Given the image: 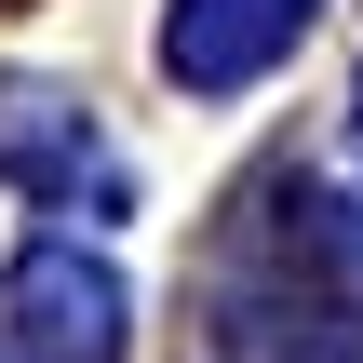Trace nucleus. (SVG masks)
Listing matches in <instances>:
<instances>
[{
  "mask_svg": "<svg viewBox=\"0 0 363 363\" xmlns=\"http://www.w3.org/2000/svg\"><path fill=\"white\" fill-rule=\"evenodd\" d=\"M13 323H27V337H13L27 363H121L135 350V337H121L135 296H121V269L81 256V242H27V256H13Z\"/></svg>",
  "mask_w": 363,
  "mask_h": 363,
  "instance_id": "f257e3e1",
  "label": "nucleus"
},
{
  "mask_svg": "<svg viewBox=\"0 0 363 363\" xmlns=\"http://www.w3.org/2000/svg\"><path fill=\"white\" fill-rule=\"evenodd\" d=\"M310 13H323V0H175V13H162V67H175L189 94H242V81H269V67L310 40Z\"/></svg>",
  "mask_w": 363,
  "mask_h": 363,
  "instance_id": "f03ea898",
  "label": "nucleus"
},
{
  "mask_svg": "<svg viewBox=\"0 0 363 363\" xmlns=\"http://www.w3.org/2000/svg\"><path fill=\"white\" fill-rule=\"evenodd\" d=\"M216 350L229 363H363V337H350V310H323L296 283H229L216 296Z\"/></svg>",
  "mask_w": 363,
  "mask_h": 363,
  "instance_id": "7ed1b4c3",
  "label": "nucleus"
},
{
  "mask_svg": "<svg viewBox=\"0 0 363 363\" xmlns=\"http://www.w3.org/2000/svg\"><path fill=\"white\" fill-rule=\"evenodd\" d=\"M81 162H94L81 94L67 81H0V175L13 189H81Z\"/></svg>",
  "mask_w": 363,
  "mask_h": 363,
  "instance_id": "20e7f679",
  "label": "nucleus"
},
{
  "mask_svg": "<svg viewBox=\"0 0 363 363\" xmlns=\"http://www.w3.org/2000/svg\"><path fill=\"white\" fill-rule=\"evenodd\" d=\"M283 256H310L323 283H350V310H363V202H337V189H283Z\"/></svg>",
  "mask_w": 363,
  "mask_h": 363,
  "instance_id": "39448f33",
  "label": "nucleus"
},
{
  "mask_svg": "<svg viewBox=\"0 0 363 363\" xmlns=\"http://www.w3.org/2000/svg\"><path fill=\"white\" fill-rule=\"evenodd\" d=\"M0 363H27V350H0Z\"/></svg>",
  "mask_w": 363,
  "mask_h": 363,
  "instance_id": "423d86ee",
  "label": "nucleus"
},
{
  "mask_svg": "<svg viewBox=\"0 0 363 363\" xmlns=\"http://www.w3.org/2000/svg\"><path fill=\"white\" fill-rule=\"evenodd\" d=\"M350 135H363V121H350Z\"/></svg>",
  "mask_w": 363,
  "mask_h": 363,
  "instance_id": "0eeeda50",
  "label": "nucleus"
}]
</instances>
